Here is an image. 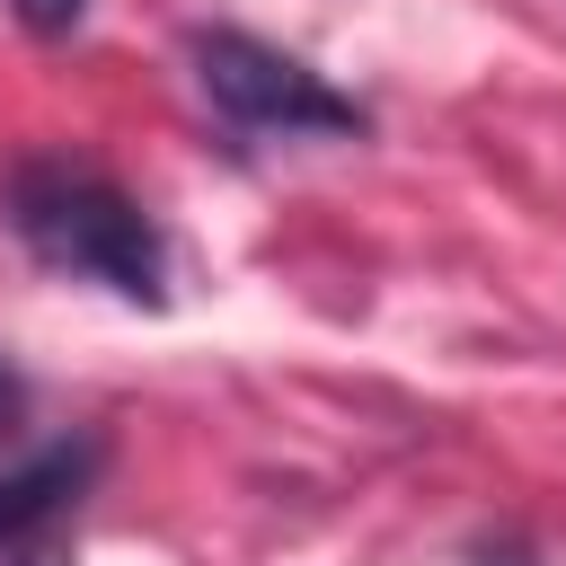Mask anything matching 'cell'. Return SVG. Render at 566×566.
I'll return each instance as SVG.
<instances>
[{
  "label": "cell",
  "mask_w": 566,
  "mask_h": 566,
  "mask_svg": "<svg viewBox=\"0 0 566 566\" xmlns=\"http://www.w3.org/2000/svg\"><path fill=\"white\" fill-rule=\"evenodd\" d=\"M88 478H97V442H44L35 460H18L0 478V548H18L44 522H62L88 495Z\"/></svg>",
  "instance_id": "3957f363"
},
{
  "label": "cell",
  "mask_w": 566,
  "mask_h": 566,
  "mask_svg": "<svg viewBox=\"0 0 566 566\" xmlns=\"http://www.w3.org/2000/svg\"><path fill=\"white\" fill-rule=\"evenodd\" d=\"M186 53H195V88L230 124H248V133H283V142H301V133H363V106L345 88H327L301 53L265 44V35L203 27Z\"/></svg>",
  "instance_id": "7a4b0ae2"
},
{
  "label": "cell",
  "mask_w": 566,
  "mask_h": 566,
  "mask_svg": "<svg viewBox=\"0 0 566 566\" xmlns=\"http://www.w3.org/2000/svg\"><path fill=\"white\" fill-rule=\"evenodd\" d=\"M18 407H27V380L0 363V424H18Z\"/></svg>",
  "instance_id": "8992f818"
},
{
  "label": "cell",
  "mask_w": 566,
  "mask_h": 566,
  "mask_svg": "<svg viewBox=\"0 0 566 566\" xmlns=\"http://www.w3.org/2000/svg\"><path fill=\"white\" fill-rule=\"evenodd\" d=\"M9 18H18L27 35H71V27L88 18V0H9Z\"/></svg>",
  "instance_id": "277c9868"
},
{
  "label": "cell",
  "mask_w": 566,
  "mask_h": 566,
  "mask_svg": "<svg viewBox=\"0 0 566 566\" xmlns=\"http://www.w3.org/2000/svg\"><path fill=\"white\" fill-rule=\"evenodd\" d=\"M9 230L27 239L35 265H53L71 283H106L133 310H168V239L106 168L18 159L9 168Z\"/></svg>",
  "instance_id": "6da1fadb"
},
{
  "label": "cell",
  "mask_w": 566,
  "mask_h": 566,
  "mask_svg": "<svg viewBox=\"0 0 566 566\" xmlns=\"http://www.w3.org/2000/svg\"><path fill=\"white\" fill-rule=\"evenodd\" d=\"M469 566H539V557H531V548H522V539H495V548H478V557H469Z\"/></svg>",
  "instance_id": "5b68a950"
}]
</instances>
